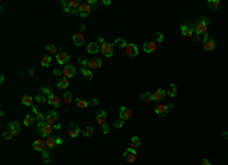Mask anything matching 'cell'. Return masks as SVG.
<instances>
[{
    "mask_svg": "<svg viewBox=\"0 0 228 165\" xmlns=\"http://www.w3.org/2000/svg\"><path fill=\"white\" fill-rule=\"evenodd\" d=\"M140 145H142L140 138H139V136H132V138H131V148H139Z\"/></svg>",
    "mask_w": 228,
    "mask_h": 165,
    "instance_id": "cell-29",
    "label": "cell"
},
{
    "mask_svg": "<svg viewBox=\"0 0 228 165\" xmlns=\"http://www.w3.org/2000/svg\"><path fill=\"white\" fill-rule=\"evenodd\" d=\"M125 124H126V121L122 120V118H119V120L114 121V127H116V129H122V127H125Z\"/></svg>",
    "mask_w": 228,
    "mask_h": 165,
    "instance_id": "cell-39",
    "label": "cell"
},
{
    "mask_svg": "<svg viewBox=\"0 0 228 165\" xmlns=\"http://www.w3.org/2000/svg\"><path fill=\"white\" fill-rule=\"evenodd\" d=\"M125 52H126V55H128V56L136 58V56L139 55V47H137L134 43H128V46L125 47Z\"/></svg>",
    "mask_w": 228,
    "mask_h": 165,
    "instance_id": "cell-9",
    "label": "cell"
},
{
    "mask_svg": "<svg viewBox=\"0 0 228 165\" xmlns=\"http://www.w3.org/2000/svg\"><path fill=\"white\" fill-rule=\"evenodd\" d=\"M169 111H170L169 105H158V106L155 108V114H157L158 117H164V115H167V114H169Z\"/></svg>",
    "mask_w": 228,
    "mask_h": 165,
    "instance_id": "cell-13",
    "label": "cell"
},
{
    "mask_svg": "<svg viewBox=\"0 0 228 165\" xmlns=\"http://www.w3.org/2000/svg\"><path fill=\"white\" fill-rule=\"evenodd\" d=\"M208 26H210V21H208L205 17L198 18V21H196L195 26H193V28H195V34H196V35H205Z\"/></svg>",
    "mask_w": 228,
    "mask_h": 165,
    "instance_id": "cell-1",
    "label": "cell"
},
{
    "mask_svg": "<svg viewBox=\"0 0 228 165\" xmlns=\"http://www.w3.org/2000/svg\"><path fill=\"white\" fill-rule=\"evenodd\" d=\"M82 135H84L85 138H90V136L94 135V129H93L91 126H88V127H85V129L82 130Z\"/></svg>",
    "mask_w": 228,
    "mask_h": 165,
    "instance_id": "cell-32",
    "label": "cell"
},
{
    "mask_svg": "<svg viewBox=\"0 0 228 165\" xmlns=\"http://www.w3.org/2000/svg\"><path fill=\"white\" fill-rule=\"evenodd\" d=\"M100 67H102V59H97V58H94V59H90V61H88V68H90V70L100 68Z\"/></svg>",
    "mask_w": 228,
    "mask_h": 165,
    "instance_id": "cell-21",
    "label": "cell"
},
{
    "mask_svg": "<svg viewBox=\"0 0 228 165\" xmlns=\"http://www.w3.org/2000/svg\"><path fill=\"white\" fill-rule=\"evenodd\" d=\"M32 147H34L37 151H40V153H43V151L47 150V144H46L44 139H35L34 144H32Z\"/></svg>",
    "mask_w": 228,
    "mask_h": 165,
    "instance_id": "cell-10",
    "label": "cell"
},
{
    "mask_svg": "<svg viewBox=\"0 0 228 165\" xmlns=\"http://www.w3.org/2000/svg\"><path fill=\"white\" fill-rule=\"evenodd\" d=\"M207 5H208V8H210V9H219L220 2H219V0H208Z\"/></svg>",
    "mask_w": 228,
    "mask_h": 165,
    "instance_id": "cell-30",
    "label": "cell"
},
{
    "mask_svg": "<svg viewBox=\"0 0 228 165\" xmlns=\"http://www.w3.org/2000/svg\"><path fill=\"white\" fill-rule=\"evenodd\" d=\"M100 52H102V55L103 56H106V58H111L112 55H114V47H112V44H109V43H102V46H100Z\"/></svg>",
    "mask_w": 228,
    "mask_h": 165,
    "instance_id": "cell-4",
    "label": "cell"
},
{
    "mask_svg": "<svg viewBox=\"0 0 228 165\" xmlns=\"http://www.w3.org/2000/svg\"><path fill=\"white\" fill-rule=\"evenodd\" d=\"M201 165H211V162H210L208 159H202V162H201Z\"/></svg>",
    "mask_w": 228,
    "mask_h": 165,
    "instance_id": "cell-51",
    "label": "cell"
},
{
    "mask_svg": "<svg viewBox=\"0 0 228 165\" xmlns=\"http://www.w3.org/2000/svg\"><path fill=\"white\" fill-rule=\"evenodd\" d=\"M157 43H154V41H149V43H146L145 46H143V52L145 53H152V52H155L157 50Z\"/></svg>",
    "mask_w": 228,
    "mask_h": 165,
    "instance_id": "cell-18",
    "label": "cell"
},
{
    "mask_svg": "<svg viewBox=\"0 0 228 165\" xmlns=\"http://www.w3.org/2000/svg\"><path fill=\"white\" fill-rule=\"evenodd\" d=\"M91 11H93V8H91L90 5H87V3H82V5L79 6V15H81L82 18H85L87 15H90Z\"/></svg>",
    "mask_w": 228,
    "mask_h": 165,
    "instance_id": "cell-15",
    "label": "cell"
},
{
    "mask_svg": "<svg viewBox=\"0 0 228 165\" xmlns=\"http://www.w3.org/2000/svg\"><path fill=\"white\" fill-rule=\"evenodd\" d=\"M99 50H100V46H99L97 43H94V41H93V43H88V46H87V52H88V53L96 55Z\"/></svg>",
    "mask_w": 228,
    "mask_h": 165,
    "instance_id": "cell-20",
    "label": "cell"
},
{
    "mask_svg": "<svg viewBox=\"0 0 228 165\" xmlns=\"http://www.w3.org/2000/svg\"><path fill=\"white\" fill-rule=\"evenodd\" d=\"M114 44H116L117 47H120V49H125L126 46H128V43L123 40V38H116V41H114Z\"/></svg>",
    "mask_w": 228,
    "mask_h": 165,
    "instance_id": "cell-33",
    "label": "cell"
},
{
    "mask_svg": "<svg viewBox=\"0 0 228 165\" xmlns=\"http://www.w3.org/2000/svg\"><path fill=\"white\" fill-rule=\"evenodd\" d=\"M2 136H3V139H11V138H12V135H11L9 132H3Z\"/></svg>",
    "mask_w": 228,
    "mask_h": 165,
    "instance_id": "cell-48",
    "label": "cell"
},
{
    "mask_svg": "<svg viewBox=\"0 0 228 165\" xmlns=\"http://www.w3.org/2000/svg\"><path fill=\"white\" fill-rule=\"evenodd\" d=\"M3 82H5V76L2 74V76H0V83H3Z\"/></svg>",
    "mask_w": 228,
    "mask_h": 165,
    "instance_id": "cell-56",
    "label": "cell"
},
{
    "mask_svg": "<svg viewBox=\"0 0 228 165\" xmlns=\"http://www.w3.org/2000/svg\"><path fill=\"white\" fill-rule=\"evenodd\" d=\"M167 95H169V97H176V95H178V88H176L175 83L170 85V91L167 92Z\"/></svg>",
    "mask_w": 228,
    "mask_h": 165,
    "instance_id": "cell-35",
    "label": "cell"
},
{
    "mask_svg": "<svg viewBox=\"0 0 228 165\" xmlns=\"http://www.w3.org/2000/svg\"><path fill=\"white\" fill-rule=\"evenodd\" d=\"M72 40H73V44H75L76 47H81V46L85 43V38H84V34H82V32H76V34L72 37Z\"/></svg>",
    "mask_w": 228,
    "mask_h": 165,
    "instance_id": "cell-11",
    "label": "cell"
},
{
    "mask_svg": "<svg viewBox=\"0 0 228 165\" xmlns=\"http://www.w3.org/2000/svg\"><path fill=\"white\" fill-rule=\"evenodd\" d=\"M179 31H181L183 37H192V35L195 34V28L192 26V23H184Z\"/></svg>",
    "mask_w": 228,
    "mask_h": 165,
    "instance_id": "cell-6",
    "label": "cell"
},
{
    "mask_svg": "<svg viewBox=\"0 0 228 165\" xmlns=\"http://www.w3.org/2000/svg\"><path fill=\"white\" fill-rule=\"evenodd\" d=\"M79 135H81V129L78 127V124L72 123V124L69 126V136H70V138H78Z\"/></svg>",
    "mask_w": 228,
    "mask_h": 165,
    "instance_id": "cell-14",
    "label": "cell"
},
{
    "mask_svg": "<svg viewBox=\"0 0 228 165\" xmlns=\"http://www.w3.org/2000/svg\"><path fill=\"white\" fill-rule=\"evenodd\" d=\"M152 95H154V102H161V100L167 95V92H166L163 88H160V89H157L155 92H152Z\"/></svg>",
    "mask_w": 228,
    "mask_h": 165,
    "instance_id": "cell-17",
    "label": "cell"
},
{
    "mask_svg": "<svg viewBox=\"0 0 228 165\" xmlns=\"http://www.w3.org/2000/svg\"><path fill=\"white\" fill-rule=\"evenodd\" d=\"M46 144H47V150H49V151H53L55 147H56V138L47 136V138H46Z\"/></svg>",
    "mask_w": 228,
    "mask_h": 165,
    "instance_id": "cell-23",
    "label": "cell"
},
{
    "mask_svg": "<svg viewBox=\"0 0 228 165\" xmlns=\"http://www.w3.org/2000/svg\"><path fill=\"white\" fill-rule=\"evenodd\" d=\"M96 121H97L99 126H105L106 124V111H100L96 115Z\"/></svg>",
    "mask_w": 228,
    "mask_h": 165,
    "instance_id": "cell-19",
    "label": "cell"
},
{
    "mask_svg": "<svg viewBox=\"0 0 228 165\" xmlns=\"http://www.w3.org/2000/svg\"><path fill=\"white\" fill-rule=\"evenodd\" d=\"M46 50H47L50 55H55V56H56L58 52H59V50L56 49V46H53V44H46Z\"/></svg>",
    "mask_w": 228,
    "mask_h": 165,
    "instance_id": "cell-31",
    "label": "cell"
},
{
    "mask_svg": "<svg viewBox=\"0 0 228 165\" xmlns=\"http://www.w3.org/2000/svg\"><path fill=\"white\" fill-rule=\"evenodd\" d=\"M43 160H44V163H49V162H50V153H49V150L43 151Z\"/></svg>",
    "mask_w": 228,
    "mask_h": 165,
    "instance_id": "cell-42",
    "label": "cell"
},
{
    "mask_svg": "<svg viewBox=\"0 0 228 165\" xmlns=\"http://www.w3.org/2000/svg\"><path fill=\"white\" fill-rule=\"evenodd\" d=\"M131 153H136V148H131V147H129V148H126V150L123 151V156L126 157V156H128V154H131Z\"/></svg>",
    "mask_w": 228,
    "mask_h": 165,
    "instance_id": "cell-45",
    "label": "cell"
},
{
    "mask_svg": "<svg viewBox=\"0 0 228 165\" xmlns=\"http://www.w3.org/2000/svg\"><path fill=\"white\" fill-rule=\"evenodd\" d=\"M81 71H82V74H84L88 80H91V79H93V71H91L90 68H81Z\"/></svg>",
    "mask_w": 228,
    "mask_h": 165,
    "instance_id": "cell-36",
    "label": "cell"
},
{
    "mask_svg": "<svg viewBox=\"0 0 228 165\" xmlns=\"http://www.w3.org/2000/svg\"><path fill=\"white\" fill-rule=\"evenodd\" d=\"M76 106L81 108V109H85V108L90 106V102H87V100H84V99H76Z\"/></svg>",
    "mask_w": 228,
    "mask_h": 165,
    "instance_id": "cell-26",
    "label": "cell"
},
{
    "mask_svg": "<svg viewBox=\"0 0 228 165\" xmlns=\"http://www.w3.org/2000/svg\"><path fill=\"white\" fill-rule=\"evenodd\" d=\"M226 142H228V141H226Z\"/></svg>",
    "mask_w": 228,
    "mask_h": 165,
    "instance_id": "cell-58",
    "label": "cell"
},
{
    "mask_svg": "<svg viewBox=\"0 0 228 165\" xmlns=\"http://www.w3.org/2000/svg\"><path fill=\"white\" fill-rule=\"evenodd\" d=\"M157 41H158V43L163 41V35H161V34H157Z\"/></svg>",
    "mask_w": 228,
    "mask_h": 165,
    "instance_id": "cell-52",
    "label": "cell"
},
{
    "mask_svg": "<svg viewBox=\"0 0 228 165\" xmlns=\"http://www.w3.org/2000/svg\"><path fill=\"white\" fill-rule=\"evenodd\" d=\"M53 74H55V76H59V74H62V70H58V68H55V70H53Z\"/></svg>",
    "mask_w": 228,
    "mask_h": 165,
    "instance_id": "cell-50",
    "label": "cell"
},
{
    "mask_svg": "<svg viewBox=\"0 0 228 165\" xmlns=\"http://www.w3.org/2000/svg\"><path fill=\"white\" fill-rule=\"evenodd\" d=\"M55 58H56L58 64H59V65H64V67H65V65L69 64V61H70V56H69L64 50H59V52H58V55H56Z\"/></svg>",
    "mask_w": 228,
    "mask_h": 165,
    "instance_id": "cell-5",
    "label": "cell"
},
{
    "mask_svg": "<svg viewBox=\"0 0 228 165\" xmlns=\"http://www.w3.org/2000/svg\"><path fill=\"white\" fill-rule=\"evenodd\" d=\"M103 5L108 6V5H111V2H109V0H103Z\"/></svg>",
    "mask_w": 228,
    "mask_h": 165,
    "instance_id": "cell-55",
    "label": "cell"
},
{
    "mask_svg": "<svg viewBox=\"0 0 228 165\" xmlns=\"http://www.w3.org/2000/svg\"><path fill=\"white\" fill-rule=\"evenodd\" d=\"M22 103H23L25 106H34V99H32L31 95H23V97H22Z\"/></svg>",
    "mask_w": 228,
    "mask_h": 165,
    "instance_id": "cell-25",
    "label": "cell"
},
{
    "mask_svg": "<svg viewBox=\"0 0 228 165\" xmlns=\"http://www.w3.org/2000/svg\"><path fill=\"white\" fill-rule=\"evenodd\" d=\"M97 103H99V99H91L90 100V106H96Z\"/></svg>",
    "mask_w": 228,
    "mask_h": 165,
    "instance_id": "cell-49",
    "label": "cell"
},
{
    "mask_svg": "<svg viewBox=\"0 0 228 165\" xmlns=\"http://www.w3.org/2000/svg\"><path fill=\"white\" fill-rule=\"evenodd\" d=\"M62 100H64V103H65V105H70V103H72V100H73V97H72V92H64V95H62Z\"/></svg>",
    "mask_w": 228,
    "mask_h": 165,
    "instance_id": "cell-38",
    "label": "cell"
},
{
    "mask_svg": "<svg viewBox=\"0 0 228 165\" xmlns=\"http://www.w3.org/2000/svg\"><path fill=\"white\" fill-rule=\"evenodd\" d=\"M85 3H87V5H90V6H91V8H93V6H96V5H97V2H96V0H87V2H85Z\"/></svg>",
    "mask_w": 228,
    "mask_h": 165,
    "instance_id": "cell-46",
    "label": "cell"
},
{
    "mask_svg": "<svg viewBox=\"0 0 228 165\" xmlns=\"http://www.w3.org/2000/svg\"><path fill=\"white\" fill-rule=\"evenodd\" d=\"M56 118H58L56 111H50V112H47V114H46V123H47V124H50V126H55Z\"/></svg>",
    "mask_w": 228,
    "mask_h": 165,
    "instance_id": "cell-16",
    "label": "cell"
},
{
    "mask_svg": "<svg viewBox=\"0 0 228 165\" xmlns=\"http://www.w3.org/2000/svg\"><path fill=\"white\" fill-rule=\"evenodd\" d=\"M35 120H37V117H34V115H26L23 123H25V126H26V127H31V126L34 124V121H35Z\"/></svg>",
    "mask_w": 228,
    "mask_h": 165,
    "instance_id": "cell-27",
    "label": "cell"
},
{
    "mask_svg": "<svg viewBox=\"0 0 228 165\" xmlns=\"http://www.w3.org/2000/svg\"><path fill=\"white\" fill-rule=\"evenodd\" d=\"M47 103H49L50 106H53V108H58V106H59V103H61V100H59V97H58V95L52 94L50 97H47Z\"/></svg>",
    "mask_w": 228,
    "mask_h": 165,
    "instance_id": "cell-22",
    "label": "cell"
},
{
    "mask_svg": "<svg viewBox=\"0 0 228 165\" xmlns=\"http://www.w3.org/2000/svg\"><path fill=\"white\" fill-rule=\"evenodd\" d=\"M75 74H76V67H75V65H72V64H67V65L62 68V76H64V77L70 79V77H73Z\"/></svg>",
    "mask_w": 228,
    "mask_h": 165,
    "instance_id": "cell-7",
    "label": "cell"
},
{
    "mask_svg": "<svg viewBox=\"0 0 228 165\" xmlns=\"http://www.w3.org/2000/svg\"><path fill=\"white\" fill-rule=\"evenodd\" d=\"M50 62H52V56H50V55L43 56V59H41V65H43V67H49Z\"/></svg>",
    "mask_w": 228,
    "mask_h": 165,
    "instance_id": "cell-34",
    "label": "cell"
},
{
    "mask_svg": "<svg viewBox=\"0 0 228 165\" xmlns=\"http://www.w3.org/2000/svg\"><path fill=\"white\" fill-rule=\"evenodd\" d=\"M119 112H120V115H119V118H122V120H129L131 117H132V111L131 109H128L126 106H120V109H119Z\"/></svg>",
    "mask_w": 228,
    "mask_h": 165,
    "instance_id": "cell-12",
    "label": "cell"
},
{
    "mask_svg": "<svg viewBox=\"0 0 228 165\" xmlns=\"http://www.w3.org/2000/svg\"><path fill=\"white\" fill-rule=\"evenodd\" d=\"M35 102H37L38 105H44V103L47 102V99H46L44 94H38V95H35Z\"/></svg>",
    "mask_w": 228,
    "mask_h": 165,
    "instance_id": "cell-37",
    "label": "cell"
},
{
    "mask_svg": "<svg viewBox=\"0 0 228 165\" xmlns=\"http://www.w3.org/2000/svg\"><path fill=\"white\" fill-rule=\"evenodd\" d=\"M69 83H70V80H69L67 77H62V79H59V80L56 82V86H58L59 89H65V88L69 86Z\"/></svg>",
    "mask_w": 228,
    "mask_h": 165,
    "instance_id": "cell-24",
    "label": "cell"
},
{
    "mask_svg": "<svg viewBox=\"0 0 228 165\" xmlns=\"http://www.w3.org/2000/svg\"><path fill=\"white\" fill-rule=\"evenodd\" d=\"M102 130H103V133H105V135H108V133H109V126H108V124L102 126Z\"/></svg>",
    "mask_w": 228,
    "mask_h": 165,
    "instance_id": "cell-47",
    "label": "cell"
},
{
    "mask_svg": "<svg viewBox=\"0 0 228 165\" xmlns=\"http://www.w3.org/2000/svg\"><path fill=\"white\" fill-rule=\"evenodd\" d=\"M41 92L44 94V95H47V97H50L53 92H52V89L49 88V86H41Z\"/></svg>",
    "mask_w": 228,
    "mask_h": 165,
    "instance_id": "cell-41",
    "label": "cell"
},
{
    "mask_svg": "<svg viewBox=\"0 0 228 165\" xmlns=\"http://www.w3.org/2000/svg\"><path fill=\"white\" fill-rule=\"evenodd\" d=\"M34 74H35V70H34V68H32V70H29V76H34Z\"/></svg>",
    "mask_w": 228,
    "mask_h": 165,
    "instance_id": "cell-57",
    "label": "cell"
},
{
    "mask_svg": "<svg viewBox=\"0 0 228 165\" xmlns=\"http://www.w3.org/2000/svg\"><path fill=\"white\" fill-rule=\"evenodd\" d=\"M140 100H145V102H154V95H152V92H142V94H140Z\"/></svg>",
    "mask_w": 228,
    "mask_h": 165,
    "instance_id": "cell-28",
    "label": "cell"
},
{
    "mask_svg": "<svg viewBox=\"0 0 228 165\" xmlns=\"http://www.w3.org/2000/svg\"><path fill=\"white\" fill-rule=\"evenodd\" d=\"M202 47H204L205 52H211V50L216 49V41H214L213 38H210L208 34H205V35H204V40H202Z\"/></svg>",
    "mask_w": 228,
    "mask_h": 165,
    "instance_id": "cell-2",
    "label": "cell"
},
{
    "mask_svg": "<svg viewBox=\"0 0 228 165\" xmlns=\"http://www.w3.org/2000/svg\"><path fill=\"white\" fill-rule=\"evenodd\" d=\"M53 130H61V124H59V123H56V124L53 126Z\"/></svg>",
    "mask_w": 228,
    "mask_h": 165,
    "instance_id": "cell-53",
    "label": "cell"
},
{
    "mask_svg": "<svg viewBox=\"0 0 228 165\" xmlns=\"http://www.w3.org/2000/svg\"><path fill=\"white\" fill-rule=\"evenodd\" d=\"M56 144H58V145H61V144H62V139H61V138H58V136H56Z\"/></svg>",
    "mask_w": 228,
    "mask_h": 165,
    "instance_id": "cell-54",
    "label": "cell"
},
{
    "mask_svg": "<svg viewBox=\"0 0 228 165\" xmlns=\"http://www.w3.org/2000/svg\"><path fill=\"white\" fill-rule=\"evenodd\" d=\"M78 62H79V65H81L82 68H88V61H87V59L79 58V59H78Z\"/></svg>",
    "mask_w": 228,
    "mask_h": 165,
    "instance_id": "cell-43",
    "label": "cell"
},
{
    "mask_svg": "<svg viewBox=\"0 0 228 165\" xmlns=\"http://www.w3.org/2000/svg\"><path fill=\"white\" fill-rule=\"evenodd\" d=\"M20 130H22V127H20V123H18V121H9V124H8V132H9L12 136L18 135Z\"/></svg>",
    "mask_w": 228,
    "mask_h": 165,
    "instance_id": "cell-8",
    "label": "cell"
},
{
    "mask_svg": "<svg viewBox=\"0 0 228 165\" xmlns=\"http://www.w3.org/2000/svg\"><path fill=\"white\" fill-rule=\"evenodd\" d=\"M125 159H126L129 163H134V162L137 160V151H136V153H131V154H128Z\"/></svg>",
    "mask_w": 228,
    "mask_h": 165,
    "instance_id": "cell-40",
    "label": "cell"
},
{
    "mask_svg": "<svg viewBox=\"0 0 228 165\" xmlns=\"http://www.w3.org/2000/svg\"><path fill=\"white\" fill-rule=\"evenodd\" d=\"M35 117H37L38 123H46V114H41V112H38Z\"/></svg>",
    "mask_w": 228,
    "mask_h": 165,
    "instance_id": "cell-44",
    "label": "cell"
},
{
    "mask_svg": "<svg viewBox=\"0 0 228 165\" xmlns=\"http://www.w3.org/2000/svg\"><path fill=\"white\" fill-rule=\"evenodd\" d=\"M52 130H53V126H50L47 123H38V132H40L41 136H46V138L50 136Z\"/></svg>",
    "mask_w": 228,
    "mask_h": 165,
    "instance_id": "cell-3",
    "label": "cell"
}]
</instances>
